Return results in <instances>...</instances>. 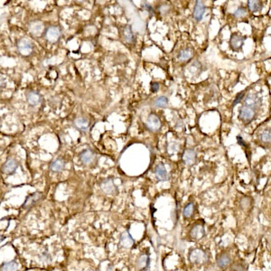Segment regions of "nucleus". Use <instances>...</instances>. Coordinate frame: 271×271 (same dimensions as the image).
I'll return each instance as SVG.
<instances>
[{"label":"nucleus","mask_w":271,"mask_h":271,"mask_svg":"<svg viewBox=\"0 0 271 271\" xmlns=\"http://www.w3.org/2000/svg\"><path fill=\"white\" fill-rule=\"evenodd\" d=\"M73 124H74V126L77 128L79 130H81V131L88 130L89 126H90L89 120L86 119V118H84V117H77V118H75L74 121H73Z\"/></svg>","instance_id":"20"},{"label":"nucleus","mask_w":271,"mask_h":271,"mask_svg":"<svg viewBox=\"0 0 271 271\" xmlns=\"http://www.w3.org/2000/svg\"><path fill=\"white\" fill-rule=\"evenodd\" d=\"M17 50L20 54L24 56H28L33 52V44L26 38L20 39L17 42Z\"/></svg>","instance_id":"2"},{"label":"nucleus","mask_w":271,"mask_h":271,"mask_svg":"<svg viewBox=\"0 0 271 271\" xmlns=\"http://www.w3.org/2000/svg\"><path fill=\"white\" fill-rule=\"evenodd\" d=\"M158 90H159V83H157V82H153V83L151 84V91H152L153 92H156Z\"/></svg>","instance_id":"34"},{"label":"nucleus","mask_w":271,"mask_h":271,"mask_svg":"<svg viewBox=\"0 0 271 271\" xmlns=\"http://www.w3.org/2000/svg\"><path fill=\"white\" fill-rule=\"evenodd\" d=\"M107 271H113V267L111 266V265H110L109 267H108V269Z\"/></svg>","instance_id":"38"},{"label":"nucleus","mask_w":271,"mask_h":271,"mask_svg":"<svg viewBox=\"0 0 271 271\" xmlns=\"http://www.w3.org/2000/svg\"><path fill=\"white\" fill-rule=\"evenodd\" d=\"M195 158H196V153L193 149H187L184 153L183 159L185 165H193L195 163Z\"/></svg>","instance_id":"19"},{"label":"nucleus","mask_w":271,"mask_h":271,"mask_svg":"<svg viewBox=\"0 0 271 271\" xmlns=\"http://www.w3.org/2000/svg\"><path fill=\"white\" fill-rule=\"evenodd\" d=\"M244 41H245V37H243L238 34H233L231 37V41H230V44H231V47L232 48L233 51H239L240 49V47L242 46Z\"/></svg>","instance_id":"10"},{"label":"nucleus","mask_w":271,"mask_h":271,"mask_svg":"<svg viewBox=\"0 0 271 271\" xmlns=\"http://www.w3.org/2000/svg\"><path fill=\"white\" fill-rule=\"evenodd\" d=\"M155 175L156 176V178L159 180V181H166L168 180V174H167V171L165 167V165L160 163L158 164L155 168Z\"/></svg>","instance_id":"15"},{"label":"nucleus","mask_w":271,"mask_h":271,"mask_svg":"<svg viewBox=\"0 0 271 271\" xmlns=\"http://www.w3.org/2000/svg\"><path fill=\"white\" fill-rule=\"evenodd\" d=\"M80 160L85 164V165H89L91 164L93 160H94V154L92 153L91 150L90 149H85L83 150L80 154Z\"/></svg>","instance_id":"18"},{"label":"nucleus","mask_w":271,"mask_h":271,"mask_svg":"<svg viewBox=\"0 0 271 271\" xmlns=\"http://www.w3.org/2000/svg\"><path fill=\"white\" fill-rule=\"evenodd\" d=\"M231 263H232L231 256L226 252L220 254L216 258V264L220 269H226L228 266L231 265Z\"/></svg>","instance_id":"8"},{"label":"nucleus","mask_w":271,"mask_h":271,"mask_svg":"<svg viewBox=\"0 0 271 271\" xmlns=\"http://www.w3.org/2000/svg\"><path fill=\"white\" fill-rule=\"evenodd\" d=\"M64 167H65V162L61 158H56L55 160L53 161V163L50 165V169L55 173L61 172L64 169Z\"/></svg>","instance_id":"21"},{"label":"nucleus","mask_w":271,"mask_h":271,"mask_svg":"<svg viewBox=\"0 0 271 271\" xmlns=\"http://www.w3.org/2000/svg\"><path fill=\"white\" fill-rule=\"evenodd\" d=\"M6 86V80L2 76H0V90L3 89Z\"/></svg>","instance_id":"36"},{"label":"nucleus","mask_w":271,"mask_h":271,"mask_svg":"<svg viewBox=\"0 0 271 271\" xmlns=\"http://www.w3.org/2000/svg\"><path fill=\"white\" fill-rule=\"evenodd\" d=\"M237 139H238V143H239V145H241V146H245V143L243 142L244 140L242 139L241 136H237Z\"/></svg>","instance_id":"37"},{"label":"nucleus","mask_w":271,"mask_h":271,"mask_svg":"<svg viewBox=\"0 0 271 271\" xmlns=\"http://www.w3.org/2000/svg\"><path fill=\"white\" fill-rule=\"evenodd\" d=\"M143 6H144V8H145L147 11H148V12H151V11H153V7H152V6L149 5V4H147V3H144Z\"/></svg>","instance_id":"35"},{"label":"nucleus","mask_w":271,"mask_h":271,"mask_svg":"<svg viewBox=\"0 0 271 271\" xmlns=\"http://www.w3.org/2000/svg\"><path fill=\"white\" fill-rule=\"evenodd\" d=\"M249 8L252 12H258L261 9V2L256 1V0H250L248 2Z\"/></svg>","instance_id":"27"},{"label":"nucleus","mask_w":271,"mask_h":271,"mask_svg":"<svg viewBox=\"0 0 271 271\" xmlns=\"http://www.w3.org/2000/svg\"><path fill=\"white\" fill-rule=\"evenodd\" d=\"M247 270V265L242 261H238L234 263L232 266L231 271H246Z\"/></svg>","instance_id":"28"},{"label":"nucleus","mask_w":271,"mask_h":271,"mask_svg":"<svg viewBox=\"0 0 271 271\" xmlns=\"http://www.w3.org/2000/svg\"><path fill=\"white\" fill-rule=\"evenodd\" d=\"M41 258H43V261H50L51 260V256L47 252H43L41 254Z\"/></svg>","instance_id":"33"},{"label":"nucleus","mask_w":271,"mask_h":271,"mask_svg":"<svg viewBox=\"0 0 271 271\" xmlns=\"http://www.w3.org/2000/svg\"><path fill=\"white\" fill-rule=\"evenodd\" d=\"M194 211V204L193 202H189L188 204L185 205V207L184 208L183 211V215L185 219H188L190 217H192L193 213Z\"/></svg>","instance_id":"25"},{"label":"nucleus","mask_w":271,"mask_h":271,"mask_svg":"<svg viewBox=\"0 0 271 271\" xmlns=\"http://www.w3.org/2000/svg\"><path fill=\"white\" fill-rule=\"evenodd\" d=\"M150 265V258L148 254H141L136 262V267L139 271H146Z\"/></svg>","instance_id":"4"},{"label":"nucleus","mask_w":271,"mask_h":271,"mask_svg":"<svg viewBox=\"0 0 271 271\" xmlns=\"http://www.w3.org/2000/svg\"><path fill=\"white\" fill-rule=\"evenodd\" d=\"M205 12V5L202 1H196L195 6H194V17L197 21H201Z\"/></svg>","instance_id":"12"},{"label":"nucleus","mask_w":271,"mask_h":271,"mask_svg":"<svg viewBox=\"0 0 271 271\" xmlns=\"http://www.w3.org/2000/svg\"><path fill=\"white\" fill-rule=\"evenodd\" d=\"M244 105L257 110L258 106V98L255 93H249L244 99Z\"/></svg>","instance_id":"16"},{"label":"nucleus","mask_w":271,"mask_h":271,"mask_svg":"<svg viewBox=\"0 0 271 271\" xmlns=\"http://www.w3.org/2000/svg\"><path fill=\"white\" fill-rule=\"evenodd\" d=\"M188 258L193 264H203L208 260V255L202 250L193 249L189 252Z\"/></svg>","instance_id":"1"},{"label":"nucleus","mask_w":271,"mask_h":271,"mask_svg":"<svg viewBox=\"0 0 271 271\" xmlns=\"http://www.w3.org/2000/svg\"><path fill=\"white\" fill-rule=\"evenodd\" d=\"M246 14H247V10H246V8H244V7H239V8L235 11L234 16H235L236 17H243L246 16Z\"/></svg>","instance_id":"31"},{"label":"nucleus","mask_w":271,"mask_h":271,"mask_svg":"<svg viewBox=\"0 0 271 271\" xmlns=\"http://www.w3.org/2000/svg\"><path fill=\"white\" fill-rule=\"evenodd\" d=\"M255 115H256V110L245 105L241 107L239 111V118L245 123H250L255 117Z\"/></svg>","instance_id":"3"},{"label":"nucleus","mask_w":271,"mask_h":271,"mask_svg":"<svg viewBox=\"0 0 271 271\" xmlns=\"http://www.w3.org/2000/svg\"><path fill=\"white\" fill-rule=\"evenodd\" d=\"M4 239H5V237H3V236H2V235L0 234V242H2V241H3Z\"/></svg>","instance_id":"39"},{"label":"nucleus","mask_w":271,"mask_h":271,"mask_svg":"<svg viewBox=\"0 0 271 271\" xmlns=\"http://www.w3.org/2000/svg\"><path fill=\"white\" fill-rule=\"evenodd\" d=\"M19 265L17 261H9L3 263L0 267L1 271H17Z\"/></svg>","instance_id":"23"},{"label":"nucleus","mask_w":271,"mask_h":271,"mask_svg":"<svg viewBox=\"0 0 271 271\" xmlns=\"http://www.w3.org/2000/svg\"><path fill=\"white\" fill-rule=\"evenodd\" d=\"M61 32L58 26H50L45 32V37L51 43L57 42L61 37Z\"/></svg>","instance_id":"5"},{"label":"nucleus","mask_w":271,"mask_h":271,"mask_svg":"<svg viewBox=\"0 0 271 271\" xmlns=\"http://www.w3.org/2000/svg\"><path fill=\"white\" fill-rule=\"evenodd\" d=\"M147 127L151 131H157L161 127V121L159 117L155 114H150L147 121Z\"/></svg>","instance_id":"9"},{"label":"nucleus","mask_w":271,"mask_h":271,"mask_svg":"<svg viewBox=\"0 0 271 271\" xmlns=\"http://www.w3.org/2000/svg\"><path fill=\"white\" fill-rule=\"evenodd\" d=\"M18 167V163L14 158H8L2 167L3 173L6 174H13L16 173Z\"/></svg>","instance_id":"6"},{"label":"nucleus","mask_w":271,"mask_h":271,"mask_svg":"<svg viewBox=\"0 0 271 271\" xmlns=\"http://www.w3.org/2000/svg\"><path fill=\"white\" fill-rule=\"evenodd\" d=\"M29 30L32 35H39L43 30V24L40 21H34L29 24Z\"/></svg>","instance_id":"17"},{"label":"nucleus","mask_w":271,"mask_h":271,"mask_svg":"<svg viewBox=\"0 0 271 271\" xmlns=\"http://www.w3.org/2000/svg\"><path fill=\"white\" fill-rule=\"evenodd\" d=\"M260 137H261L262 142H264V143H269L271 138L270 128H266L265 130H263L262 133H261Z\"/></svg>","instance_id":"30"},{"label":"nucleus","mask_w":271,"mask_h":271,"mask_svg":"<svg viewBox=\"0 0 271 271\" xmlns=\"http://www.w3.org/2000/svg\"><path fill=\"white\" fill-rule=\"evenodd\" d=\"M205 234L204 228L202 224H195L190 231V236L194 239H200Z\"/></svg>","instance_id":"13"},{"label":"nucleus","mask_w":271,"mask_h":271,"mask_svg":"<svg viewBox=\"0 0 271 271\" xmlns=\"http://www.w3.org/2000/svg\"><path fill=\"white\" fill-rule=\"evenodd\" d=\"M124 37L126 39V41L129 43H132L135 42V36L130 25H127L124 28Z\"/></svg>","instance_id":"24"},{"label":"nucleus","mask_w":271,"mask_h":271,"mask_svg":"<svg viewBox=\"0 0 271 271\" xmlns=\"http://www.w3.org/2000/svg\"><path fill=\"white\" fill-rule=\"evenodd\" d=\"M192 56H193V51L188 48V49L182 50L178 55V58L181 61H187V60L192 58Z\"/></svg>","instance_id":"26"},{"label":"nucleus","mask_w":271,"mask_h":271,"mask_svg":"<svg viewBox=\"0 0 271 271\" xmlns=\"http://www.w3.org/2000/svg\"><path fill=\"white\" fill-rule=\"evenodd\" d=\"M100 188L106 194H113L115 192V190H116V186H115V184L113 183V179L112 178H107V179L103 180L101 184H100Z\"/></svg>","instance_id":"11"},{"label":"nucleus","mask_w":271,"mask_h":271,"mask_svg":"<svg viewBox=\"0 0 271 271\" xmlns=\"http://www.w3.org/2000/svg\"><path fill=\"white\" fill-rule=\"evenodd\" d=\"M41 197H42V194H40V193H35V194H30V195L26 198L24 203L23 204V207H24V208H29V207L33 206L37 201L40 200Z\"/></svg>","instance_id":"22"},{"label":"nucleus","mask_w":271,"mask_h":271,"mask_svg":"<svg viewBox=\"0 0 271 271\" xmlns=\"http://www.w3.org/2000/svg\"><path fill=\"white\" fill-rule=\"evenodd\" d=\"M244 95H245V92H244V91H242V92H240L239 94H238L237 97H236V98H235V100H234V102H233V106H236V104L241 100V98L244 97Z\"/></svg>","instance_id":"32"},{"label":"nucleus","mask_w":271,"mask_h":271,"mask_svg":"<svg viewBox=\"0 0 271 271\" xmlns=\"http://www.w3.org/2000/svg\"><path fill=\"white\" fill-rule=\"evenodd\" d=\"M26 99H27V102L31 106H36V105H39L42 102V96L37 91H32L27 92Z\"/></svg>","instance_id":"14"},{"label":"nucleus","mask_w":271,"mask_h":271,"mask_svg":"<svg viewBox=\"0 0 271 271\" xmlns=\"http://www.w3.org/2000/svg\"><path fill=\"white\" fill-rule=\"evenodd\" d=\"M134 243H135V240L132 238V236L130 235L128 231H125L124 232L121 233L120 238H119V244L121 247L126 248V249H129L134 245Z\"/></svg>","instance_id":"7"},{"label":"nucleus","mask_w":271,"mask_h":271,"mask_svg":"<svg viewBox=\"0 0 271 271\" xmlns=\"http://www.w3.org/2000/svg\"><path fill=\"white\" fill-rule=\"evenodd\" d=\"M168 103V98L165 96H161V97L157 98L155 100V105L156 107H159V108H164L167 105Z\"/></svg>","instance_id":"29"}]
</instances>
